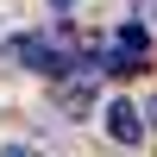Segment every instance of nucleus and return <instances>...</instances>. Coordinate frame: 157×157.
Listing matches in <instances>:
<instances>
[{
	"label": "nucleus",
	"mask_w": 157,
	"mask_h": 157,
	"mask_svg": "<svg viewBox=\"0 0 157 157\" xmlns=\"http://www.w3.org/2000/svg\"><path fill=\"white\" fill-rule=\"evenodd\" d=\"M6 50H13L32 75H69V69H75V57H69L63 44H50V38H13Z\"/></svg>",
	"instance_id": "obj_1"
},
{
	"label": "nucleus",
	"mask_w": 157,
	"mask_h": 157,
	"mask_svg": "<svg viewBox=\"0 0 157 157\" xmlns=\"http://www.w3.org/2000/svg\"><path fill=\"white\" fill-rule=\"evenodd\" d=\"M101 126H107V138H113V145H126V151H132V145H145V107H138V101H107V113H101Z\"/></svg>",
	"instance_id": "obj_2"
},
{
	"label": "nucleus",
	"mask_w": 157,
	"mask_h": 157,
	"mask_svg": "<svg viewBox=\"0 0 157 157\" xmlns=\"http://www.w3.org/2000/svg\"><path fill=\"white\" fill-rule=\"evenodd\" d=\"M0 157H38L32 145H0Z\"/></svg>",
	"instance_id": "obj_3"
},
{
	"label": "nucleus",
	"mask_w": 157,
	"mask_h": 157,
	"mask_svg": "<svg viewBox=\"0 0 157 157\" xmlns=\"http://www.w3.org/2000/svg\"><path fill=\"white\" fill-rule=\"evenodd\" d=\"M145 113H151V126H157V101H151V107H145Z\"/></svg>",
	"instance_id": "obj_4"
}]
</instances>
